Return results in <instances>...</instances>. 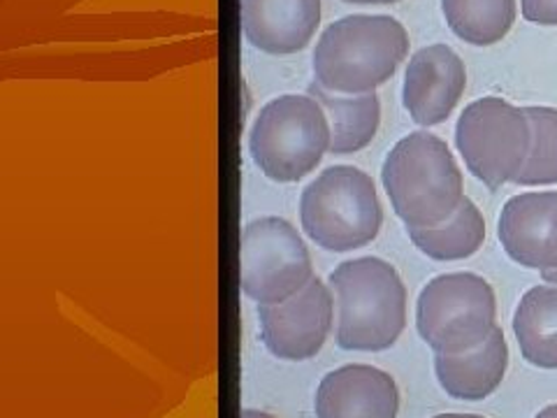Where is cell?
Returning a JSON list of instances; mask_svg holds the SVG:
<instances>
[{
  "instance_id": "cell-13",
  "label": "cell",
  "mask_w": 557,
  "mask_h": 418,
  "mask_svg": "<svg viewBox=\"0 0 557 418\" xmlns=\"http://www.w3.org/2000/svg\"><path fill=\"white\" fill-rule=\"evenodd\" d=\"M247 42L272 57L302 51L321 24V0H239Z\"/></svg>"
},
{
  "instance_id": "cell-22",
  "label": "cell",
  "mask_w": 557,
  "mask_h": 418,
  "mask_svg": "<svg viewBox=\"0 0 557 418\" xmlns=\"http://www.w3.org/2000/svg\"><path fill=\"white\" fill-rule=\"evenodd\" d=\"M239 418H274V416L265 414V411H258V409H244L239 414Z\"/></svg>"
},
{
  "instance_id": "cell-15",
  "label": "cell",
  "mask_w": 557,
  "mask_h": 418,
  "mask_svg": "<svg viewBox=\"0 0 557 418\" xmlns=\"http://www.w3.org/2000/svg\"><path fill=\"white\" fill-rule=\"evenodd\" d=\"M309 96L317 98L327 114L330 131H333L330 151L335 156L356 153L372 145L381 126V102L376 94L342 96L311 82Z\"/></svg>"
},
{
  "instance_id": "cell-9",
  "label": "cell",
  "mask_w": 557,
  "mask_h": 418,
  "mask_svg": "<svg viewBox=\"0 0 557 418\" xmlns=\"http://www.w3.org/2000/svg\"><path fill=\"white\" fill-rule=\"evenodd\" d=\"M333 293L321 279L278 305H258L260 340L282 360H309L317 356L333 328Z\"/></svg>"
},
{
  "instance_id": "cell-7",
  "label": "cell",
  "mask_w": 557,
  "mask_h": 418,
  "mask_svg": "<svg viewBox=\"0 0 557 418\" xmlns=\"http://www.w3.org/2000/svg\"><path fill=\"white\" fill-rule=\"evenodd\" d=\"M456 145L467 170L491 190L516 182L532 151V124L525 108L485 96L469 102L458 119Z\"/></svg>"
},
{
  "instance_id": "cell-24",
  "label": "cell",
  "mask_w": 557,
  "mask_h": 418,
  "mask_svg": "<svg viewBox=\"0 0 557 418\" xmlns=\"http://www.w3.org/2000/svg\"><path fill=\"white\" fill-rule=\"evenodd\" d=\"M432 418H483V416H476V414H437Z\"/></svg>"
},
{
  "instance_id": "cell-21",
  "label": "cell",
  "mask_w": 557,
  "mask_h": 418,
  "mask_svg": "<svg viewBox=\"0 0 557 418\" xmlns=\"http://www.w3.org/2000/svg\"><path fill=\"white\" fill-rule=\"evenodd\" d=\"M344 3H351V5H393V3H399V0H344Z\"/></svg>"
},
{
  "instance_id": "cell-18",
  "label": "cell",
  "mask_w": 557,
  "mask_h": 418,
  "mask_svg": "<svg viewBox=\"0 0 557 418\" xmlns=\"http://www.w3.org/2000/svg\"><path fill=\"white\" fill-rule=\"evenodd\" d=\"M448 28L474 47H491L507 38L516 24V0H442Z\"/></svg>"
},
{
  "instance_id": "cell-20",
  "label": "cell",
  "mask_w": 557,
  "mask_h": 418,
  "mask_svg": "<svg viewBox=\"0 0 557 418\" xmlns=\"http://www.w3.org/2000/svg\"><path fill=\"white\" fill-rule=\"evenodd\" d=\"M520 12L539 26H557V0H520Z\"/></svg>"
},
{
  "instance_id": "cell-6",
  "label": "cell",
  "mask_w": 557,
  "mask_h": 418,
  "mask_svg": "<svg viewBox=\"0 0 557 418\" xmlns=\"http://www.w3.org/2000/svg\"><path fill=\"white\" fill-rule=\"evenodd\" d=\"M495 319V291L474 272L434 276L416 303L418 335L434 354L472 352L491 337Z\"/></svg>"
},
{
  "instance_id": "cell-25",
  "label": "cell",
  "mask_w": 557,
  "mask_h": 418,
  "mask_svg": "<svg viewBox=\"0 0 557 418\" xmlns=\"http://www.w3.org/2000/svg\"><path fill=\"white\" fill-rule=\"evenodd\" d=\"M544 282L546 284H557V270H550V272H544Z\"/></svg>"
},
{
  "instance_id": "cell-10",
  "label": "cell",
  "mask_w": 557,
  "mask_h": 418,
  "mask_svg": "<svg viewBox=\"0 0 557 418\" xmlns=\"http://www.w3.org/2000/svg\"><path fill=\"white\" fill-rule=\"evenodd\" d=\"M467 89L465 61L448 45H430L409 59L403 102L418 126H440L458 108Z\"/></svg>"
},
{
  "instance_id": "cell-1",
  "label": "cell",
  "mask_w": 557,
  "mask_h": 418,
  "mask_svg": "<svg viewBox=\"0 0 557 418\" xmlns=\"http://www.w3.org/2000/svg\"><path fill=\"white\" fill-rule=\"evenodd\" d=\"M409 54V33L388 14H348L313 49V82L342 96L374 94Z\"/></svg>"
},
{
  "instance_id": "cell-16",
  "label": "cell",
  "mask_w": 557,
  "mask_h": 418,
  "mask_svg": "<svg viewBox=\"0 0 557 418\" xmlns=\"http://www.w3.org/2000/svg\"><path fill=\"white\" fill-rule=\"evenodd\" d=\"M520 354L534 368L557 370V284H542L522 295L513 314Z\"/></svg>"
},
{
  "instance_id": "cell-5",
  "label": "cell",
  "mask_w": 557,
  "mask_h": 418,
  "mask_svg": "<svg viewBox=\"0 0 557 418\" xmlns=\"http://www.w3.org/2000/svg\"><path fill=\"white\" fill-rule=\"evenodd\" d=\"M302 231L317 247L346 254L368 247L383 225L376 186L354 165L325 168L300 198Z\"/></svg>"
},
{
  "instance_id": "cell-4",
  "label": "cell",
  "mask_w": 557,
  "mask_h": 418,
  "mask_svg": "<svg viewBox=\"0 0 557 418\" xmlns=\"http://www.w3.org/2000/svg\"><path fill=\"white\" fill-rule=\"evenodd\" d=\"M330 143L333 131L327 114L309 94H286L270 100L258 112L249 133L256 168L278 184L305 180L321 165Z\"/></svg>"
},
{
  "instance_id": "cell-12",
  "label": "cell",
  "mask_w": 557,
  "mask_h": 418,
  "mask_svg": "<svg viewBox=\"0 0 557 418\" xmlns=\"http://www.w3.org/2000/svg\"><path fill=\"white\" fill-rule=\"evenodd\" d=\"M313 407L317 418H397L399 391L388 372L344 365L321 379Z\"/></svg>"
},
{
  "instance_id": "cell-2",
  "label": "cell",
  "mask_w": 557,
  "mask_h": 418,
  "mask_svg": "<svg viewBox=\"0 0 557 418\" xmlns=\"http://www.w3.org/2000/svg\"><path fill=\"white\" fill-rule=\"evenodd\" d=\"M381 182L393 212L407 229L442 225L465 200V180L456 156L442 137L418 131L388 151Z\"/></svg>"
},
{
  "instance_id": "cell-14",
  "label": "cell",
  "mask_w": 557,
  "mask_h": 418,
  "mask_svg": "<svg viewBox=\"0 0 557 418\" xmlns=\"http://www.w3.org/2000/svg\"><path fill=\"white\" fill-rule=\"evenodd\" d=\"M509 368V344L502 328H495L491 337L465 354L434 356V374L446 395L467 403H479L493 395L504 381Z\"/></svg>"
},
{
  "instance_id": "cell-8",
  "label": "cell",
  "mask_w": 557,
  "mask_h": 418,
  "mask_svg": "<svg viewBox=\"0 0 557 418\" xmlns=\"http://www.w3.org/2000/svg\"><path fill=\"white\" fill-rule=\"evenodd\" d=\"M313 279L311 256L298 229L282 217H260L239 235V288L258 305H278Z\"/></svg>"
},
{
  "instance_id": "cell-3",
  "label": "cell",
  "mask_w": 557,
  "mask_h": 418,
  "mask_svg": "<svg viewBox=\"0 0 557 418\" xmlns=\"http://www.w3.org/2000/svg\"><path fill=\"white\" fill-rule=\"evenodd\" d=\"M337 300V346L344 352H386L407 325L403 276L376 256L344 260L330 272Z\"/></svg>"
},
{
  "instance_id": "cell-11",
  "label": "cell",
  "mask_w": 557,
  "mask_h": 418,
  "mask_svg": "<svg viewBox=\"0 0 557 418\" xmlns=\"http://www.w3.org/2000/svg\"><path fill=\"white\" fill-rule=\"evenodd\" d=\"M497 235L520 268L557 270V190H530L502 207Z\"/></svg>"
},
{
  "instance_id": "cell-17",
  "label": "cell",
  "mask_w": 557,
  "mask_h": 418,
  "mask_svg": "<svg viewBox=\"0 0 557 418\" xmlns=\"http://www.w3.org/2000/svg\"><path fill=\"white\" fill-rule=\"evenodd\" d=\"M413 247L423 256L453 263V260L472 258L485 242V219L474 200L465 196L458 212L434 229H407Z\"/></svg>"
},
{
  "instance_id": "cell-23",
  "label": "cell",
  "mask_w": 557,
  "mask_h": 418,
  "mask_svg": "<svg viewBox=\"0 0 557 418\" xmlns=\"http://www.w3.org/2000/svg\"><path fill=\"white\" fill-rule=\"evenodd\" d=\"M534 418H557V405H548L539 411Z\"/></svg>"
},
{
  "instance_id": "cell-19",
  "label": "cell",
  "mask_w": 557,
  "mask_h": 418,
  "mask_svg": "<svg viewBox=\"0 0 557 418\" xmlns=\"http://www.w3.org/2000/svg\"><path fill=\"white\" fill-rule=\"evenodd\" d=\"M532 124V151L513 184L550 186L557 184V110L539 104L525 108Z\"/></svg>"
}]
</instances>
